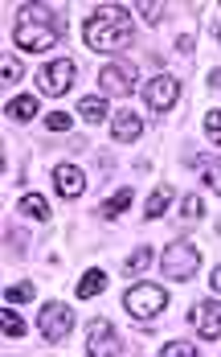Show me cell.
Instances as JSON below:
<instances>
[{
    "label": "cell",
    "instance_id": "obj_1",
    "mask_svg": "<svg viewBox=\"0 0 221 357\" xmlns=\"http://www.w3.org/2000/svg\"><path fill=\"white\" fill-rule=\"evenodd\" d=\"M66 29L62 13L54 4H21V21H17V45L25 54H45L58 45V37Z\"/></svg>",
    "mask_w": 221,
    "mask_h": 357
},
{
    "label": "cell",
    "instance_id": "obj_2",
    "mask_svg": "<svg viewBox=\"0 0 221 357\" xmlns=\"http://www.w3.org/2000/svg\"><path fill=\"white\" fill-rule=\"evenodd\" d=\"M86 45L90 50H99V54H115V50H123V45H131V17H127V8H119V4H99L90 17H86Z\"/></svg>",
    "mask_w": 221,
    "mask_h": 357
},
{
    "label": "cell",
    "instance_id": "obj_3",
    "mask_svg": "<svg viewBox=\"0 0 221 357\" xmlns=\"http://www.w3.org/2000/svg\"><path fill=\"white\" fill-rule=\"evenodd\" d=\"M123 308H127L131 321H152L168 308V291L156 284H131L123 291Z\"/></svg>",
    "mask_w": 221,
    "mask_h": 357
},
{
    "label": "cell",
    "instance_id": "obj_4",
    "mask_svg": "<svg viewBox=\"0 0 221 357\" xmlns=\"http://www.w3.org/2000/svg\"><path fill=\"white\" fill-rule=\"evenodd\" d=\"M197 267H201V250L193 247V243H168V247L160 250V271H164V280H193L197 275Z\"/></svg>",
    "mask_w": 221,
    "mask_h": 357
},
{
    "label": "cell",
    "instance_id": "obj_5",
    "mask_svg": "<svg viewBox=\"0 0 221 357\" xmlns=\"http://www.w3.org/2000/svg\"><path fill=\"white\" fill-rule=\"evenodd\" d=\"M37 328H41V337H45L49 345H62V341L70 337V328H74L70 304H62V300H49V304L41 308V317H37Z\"/></svg>",
    "mask_w": 221,
    "mask_h": 357
},
{
    "label": "cell",
    "instance_id": "obj_6",
    "mask_svg": "<svg viewBox=\"0 0 221 357\" xmlns=\"http://www.w3.org/2000/svg\"><path fill=\"white\" fill-rule=\"evenodd\" d=\"M177 99H181V78L177 74H156L144 86V103L152 111H172Z\"/></svg>",
    "mask_w": 221,
    "mask_h": 357
},
{
    "label": "cell",
    "instance_id": "obj_7",
    "mask_svg": "<svg viewBox=\"0 0 221 357\" xmlns=\"http://www.w3.org/2000/svg\"><path fill=\"white\" fill-rule=\"evenodd\" d=\"M74 62L70 58H58V62H45V66H41V74H37V82H41V95H54V99H58V95H66V91H70L74 86Z\"/></svg>",
    "mask_w": 221,
    "mask_h": 357
},
{
    "label": "cell",
    "instance_id": "obj_8",
    "mask_svg": "<svg viewBox=\"0 0 221 357\" xmlns=\"http://www.w3.org/2000/svg\"><path fill=\"white\" fill-rule=\"evenodd\" d=\"M99 82H103V95H115V99H127L136 91V66L131 62H107L99 70Z\"/></svg>",
    "mask_w": 221,
    "mask_h": 357
},
{
    "label": "cell",
    "instance_id": "obj_9",
    "mask_svg": "<svg viewBox=\"0 0 221 357\" xmlns=\"http://www.w3.org/2000/svg\"><path fill=\"white\" fill-rule=\"evenodd\" d=\"M86 354L90 357H119L123 354V341L110 328V321H90V328H86Z\"/></svg>",
    "mask_w": 221,
    "mask_h": 357
},
{
    "label": "cell",
    "instance_id": "obj_10",
    "mask_svg": "<svg viewBox=\"0 0 221 357\" xmlns=\"http://www.w3.org/2000/svg\"><path fill=\"white\" fill-rule=\"evenodd\" d=\"M54 189H58V197L74 202V197L86 193V173H82L78 165H58V169H54Z\"/></svg>",
    "mask_w": 221,
    "mask_h": 357
},
{
    "label": "cell",
    "instance_id": "obj_11",
    "mask_svg": "<svg viewBox=\"0 0 221 357\" xmlns=\"http://www.w3.org/2000/svg\"><path fill=\"white\" fill-rule=\"evenodd\" d=\"M193 324H197V333H201L205 341H218L221 337V304L218 300H201V304L193 308Z\"/></svg>",
    "mask_w": 221,
    "mask_h": 357
},
{
    "label": "cell",
    "instance_id": "obj_12",
    "mask_svg": "<svg viewBox=\"0 0 221 357\" xmlns=\"http://www.w3.org/2000/svg\"><path fill=\"white\" fill-rule=\"evenodd\" d=\"M110 136L119 144H136L144 136V119L131 115V111H115V115H110Z\"/></svg>",
    "mask_w": 221,
    "mask_h": 357
},
{
    "label": "cell",
    "instance_id": "obj_13",
    "mask_svg": "<svg viewBox=\"0 0 221 357\" xmlns=\"http://www.w3.org/2000/svg\"><path fill=\"white\" fill-rule=\"evenodd\" d=\"M188 165H193V173L205 181L213 193H221V156H218V152H197Z\"/></svg>",
    "mask_w": 221,
    "mask_h": 357
},
{
    "label": "cell",
    "instance_id": "obj_14",
    "mask_svg": "<svg viewBox=\"0 0 221 357\" xmlns=\"http://www.w3.org/2000/svg\"><path fill=\"white\" fill-rule=\"evenodd\" d=\"M8 119H17V123L37 119V99H33V95H17V99L8 103Z\"/></svg>",
    "mask_w": 221,
    "mask_h": 357
},
{
    "label": "cell",
    "instance_id": "obj_15",
    "mask_svg": "<svg viewBox=\"0 0 221 357\" xmlns=\"http://www.w3.org/2000/svg\"><path fill=\"white\" fill-rule=\"evenodd\" d=\"M127 206H131V189L123 185V189H115V193H110L107 202L99 206V214H103V218H119L123 210H127Z\"/></svg>",
    "mask_w": 221,
    "mask_h": 357
},
{
    "label": "cell",
    "instance_id": "obj_16",
    "mask_svg": "<svg viewBox=\"0 0 221 357\" xmlns=\"http://www.w3.org/2000/svg\"><path fill=\"white\" fill-rule=\"evenodd\" d=\"M21 214L33 218V222H45V218H49V202H45L41 193H25V197H21Z\"/></svg>",
    "mask_w": 221,
    "mask_h": 357
},
{
    "label": "cell",
    "instance_id": "obj_17",
    "mask_svg": "<svg viewBox=\"0 0 221 357\" xmlns=\"http://www.w3.org/2000/svg\"><path fill=\"white\" fill-rule=\"evenodd\" d=\"M78 115H82L86 123H99V119H107V103H103L99 95H86V99L78 103Z\"/></svg>",
    "mask_w": 221,
    "mask_h": 357
},
{
    "label": "cell",
    "instance_id": "obj_18",
    "mask_svg": "<svg viewBox=\"0 0 221 357\" xmlns=\"http://www.w3.org/2000/svg\"><path fill=\"white\" fill-rule=\"evenodd\" d=\"M103 287H107V275H103V271H86V275L78 280V296L90 300V296H99Z\"/></svg>",
    "mask_w": 221,
    "mask_h": 357
},
{
    "label": "cell",
    "instance_id": "obj_19",
    "mask_svg": "<svg viewBox=\"0 0 221 357\" xmlns=\"http://www.w3.org/2000/svg\"><path fill=\"white\" fill-rule=\"evenodd\" d=\"M168 202H172V189H168V185H160V189H156V193L147 197V218L156 222V218L168 210Z\"/></svg>",
    "mask_w": 221,
    "mask_h": 357
},
{
    "label": "cell",
    "instance_id": "obj_20",
    "mask_svg": "<svg viewBox=\"0 0 221 357\" xmlns=\"http://www.w3.org/2000/svg\"><path fill=\"white\" fill-rule=\"evenodd\" d=\"M152 259H156V250H152V247H140L136 255H131V259H127V267H123V275H127V280H131V275H140V271H144V267L152 263Z\"/></svg>",
    "mask_w": 221,
    "mask_h": 357
},
{
    "label": "cell",
    "instance_id": "obj_21",
    "mask_svg": "<svg viewBox=\"0 0 221 357\" xmlns=\"http://www.w3.org/2000/svg\"><path fill=\"white\" fill-rule=\"evenodd\" d=\"M33 296H37L33 284H8L4 287V304H29Z\"/></svg>",
    "mask_w": 221,
    "mask_h": 357
},
{
    "label": "cell",
    "instance_id": "obj_22",
    "mask_svg": "<svg viewBox=\"0 0 221 357\" xmlns=\"http://www.w3.org/2000/svg\"><path fill=\"white\" fill-rule=\"evenodd\" d=\"M181 214L188 218V222H197V218L205 214V202H201L197 193H184V197H181Z\"/></svg>",
    "mask_w": 221,
    "mask_h": 357
},
{
    "label": "cell",
    "instance_id": "obj_23",
    "mask_svg": "<svg viewBox=\"0 0 221 357\" xmlns=\"http://www.w3.org/2000/svg\"><path fill=\"white\" fill-rule=\"evenodd\" d=\"M4 337H25V321L13 312V304H4Z\"/></svg>",
    "mask_w": 221,
    "mask_h": 357
},
{
    "label": "cell",
    "instance_id": "obj_24",
    "mask_svg": "<svg viewBox=\"0 0 221 357\" xmlns=\"http://www.w3.org/2000/svg\"><path fill=\"white\" fill-rule=\"evenodd\" d=\"M160 354H164V357H193V354H197V345H188V341H168Z\"/></svg>",
    "mask_w": 221,
    "mask_h": 357
},
{
    "label": "cell",
    "instance_id": "obj_25",
    "mask_svg": "<svg viewBox=\"0 0 221 357\" xmlns=\"http://www.w3.org/2000/svg\"><path fill=\"white\" fill-rule=\"evenodd\" d=\"M205 136L213 144H221V111H209V115H205Z\"/></svg>",
    "mask_w": 221,
    "mask_h": 357
},
{
    "label": "cell",
    "instance_id": "obj_26",
    "mask_svg": "<svg viewBox=\"0 0 221 357\" xmlns=\"http://www.w3.org/2000/svg\"><path fill=\"white\" fill-rule=\"evenodd\" d=\"M0 70H4V82H17V78H21V62H17L13 54H4V62H0Z\"/></svg>",
    "mask_w": 221,
    "mask_h": 357
},
{
    "label": "cell",
    "instance_id": "obj_27",
    "mask_svg": "<svg viewBox=\"0 0 221 357\" xmlns=\"http://www.w3.org/2000/svg\"><path fill=\"white\" fill-rule=\"evenodd\" d=\"M45 128H49V132H66V128H70V115H66V111H54V115H45Z\"/></svg>",
    "mask_w": 221,
    "mask_h": 357
},
{
    "label": "cell",
    "instance_id": "obj_28",
    "mask_svg": "<svg viewBox=\"0 0 221 357\" xmlns=\"http://www.w3.org/2000/svg\"><path fill=\"white\" fill-rule=\"evenodd\" d=\"M140 13H144L152 25H156V21H164V4H152V0H144V4H140Z\"/></svg>",
    "mask_w": 221,
    "mask_h": 357
},
{
    "label": "cell",
    "instance_id": "obj_29",
    "mask_svg": "<svg viewBox=\"0 0 221 357\" xmlns=\"http://www.w3.org/2000/svg\"><path fill=\"white\" fill-rule=\"evenodd\" d=\"M209 284H213V291L221 296V267H213V280H209Z\"/></svg>",
    "mask_w": 221,
    "mask_h": 357
},
{
    "label": "cell",
    "instance_id": "obj_30",
    "mask_svg": "<svg viewBox=\"0 0 221 357\" xmlns=\"http://www.w3.org/2000/svg\"><path fill=\"white\" fill-rule=\"evenodd\" d=\"M218 41H221V29H218Z\"/></svg>",
    "mask_w": 221,
    "mask_h": 357
}]
</instances>
